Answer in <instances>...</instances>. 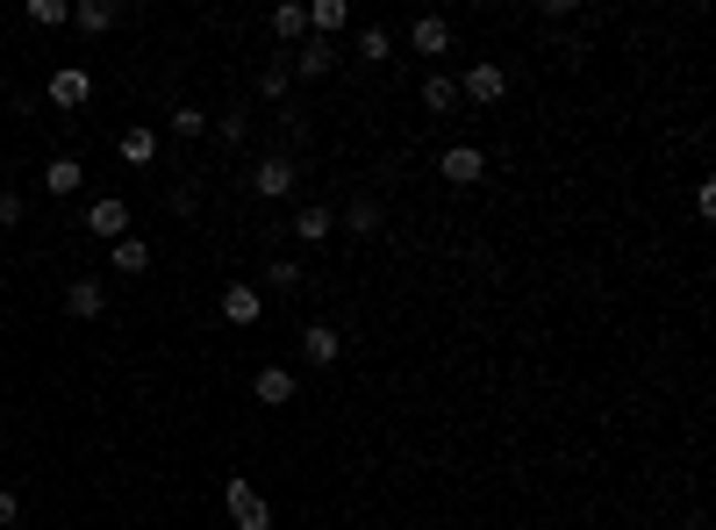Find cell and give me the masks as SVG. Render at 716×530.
Returning <instances> with one entry per match:
<instances>
[{"instance_id":"1","label":"cell","mask_w":716,"mask_h":530,"mask_svg":"<svg viewBox=\"0 0 716 530\" xmlns=\"http://www.w3.org/2000/svg\"><path fill=\"white\" fill-rule=\"evenodd\" d=\"M294 187H301V158H294V150H266L258 173H251V194H258V201H287Z\"/></svg>"},{"instance_id":"2","label":"cell","mask_w":716,"mask_h":530,"mask_svg":"<svg viewBox=\"0 0 716 530\" xmlns=\"http://www.w3.org/2000/svg\"><path fill=\"white\" fill-rule=\"evenodd\" d=\"M222 509H230L237 530H272V509H266V495H258L251 480H230V488H222Z\"/></svg>"},{"instance_id":"3","label":"cell","mask_w":716,"mask_h":530,"mask_svg":"<svg viewBox=\"0 0 716 530\" xmlns=\"http://www.w3.org/2000/svg\"><path fill=\"white\" fill-rule=\"evenodd\" d=\"M501 94H509V72H501V65H487V58H480V65H466L459 101H474V108H495Z\"/></svg>"},{"instance_id":"4","label":"cell","mask_w":716,"mask_h":530,"mask_svg":"<svg viewBox=\"0 0 716 530\" xmlns=\"http://www.w3.org/2000/svg\"><path fill=\"white\" fill-rule=\"evenodd\" d=\"M287 237H301V245H330V237H338V208L330 201H301L294 222H287Z\"/></svg>"},{"instance_id":"5","label":"cell","mask_w":716,"mask_h":530,"mask_svg":"<svg viewBox=\"0 0 716 530\" xmlns=\"http://www.w3.org/2000/svg\"><path fill=\"white\" fill-rule=\"evenodd\" d=\"M330 65H338V43H330V37H301L294 58H287V72H294V80H323Z\"/></svg>"},{"instance_id":"6","label":"cell","mask_w":716,"mask_h":530,"mask_svg":"<svg viewBox=\"0 0 716 530\" xmlns=\"http://www.w3.org/2000/svg\"><path fill=\"white\" fill-rule=\"evenodd\" d=\"M86 230L94 237H129V201H122V194H101V201H86Z\"/></svg>"},{"instance_id":"7","label":"cell","mask_w":716,"mask_h":530,"mask_svg":"<svg viewBox=\"0 0 716 530\" xmlns=\"http://www.w3.org/2000/svg\"><path fill=\"white\" fill-rule=\"evenodd\" d=\"M216 309H222V323H258V309H266V294H258V287H243V280H230V287H222V294H216Z\"/></svg>"},{"instance_id":"8","label":"cell","mask_w":716,"mask_h":530,"mask_svg":"<svg viewBox=\"0 0 716 530\" xmlns=\"http://www.w3.org/2000/svg\"><path fill=\"white\" fill-rule=\"evenodd\" d=\"M338 358H344V337L330 323H309V330H301V366H338Z\"/></svg>"},{"instance_id":"9","label":"cell","mask_w":716,"mask_h":530,"mask_svg":"<svg viewBox=\"0 0 716 530\" xmlns=\"http://www.w3.org/2000/svg\"><path fill=\"white\" fill-rule=\"evenodd\" d=\"M43 94H51V108H86V94H94V80H86L80 65H58Z\"/></svg>"},{"instance_id":"10","label":"cell","mask_w":716,"mask_h":530,"mask_svg":"<svg viewBox=\"0 0 716 530\" xmlns=\"http://www.w3.org/2000/svg\"><path fill=\"white\" fill-rule=\"evenodd\" d=\"M437 173L452 179V187H474V179L487 173V158H480V144H452L445 158H437Z\"/></svg>"},{"instance_id":"11","label":"cell","mask_w":716,"mask_h":530,"mask_svg":"<svg viewBox=\"0 0 716 530\" xmlns=\"http://www.w3.org/2000/svg\"><path fill=\"white\" fill-rule=\"evenodd\" d=\"M101 309H108V287H101L94 272H86V280H72V287H65V315H80V323H94Z\"/></svg>"},{"instance_id":"12","label":"cell","mask_w":716,"mask_h":530,"mask_svg":"<svg viewBox=\"0 0 716 530\" xmlns=\"http://www.w3.org/2000/svg\"><path fill=\"white\" fill-rule=\"evenodd\" d=\"M251 395L266 402V408H287V402H294V366H258Z\"/></svg>"},{"instance_id":"13","label":"cell","mask_w":716,"mask_h":530,"mask_svg":"<svg viewBox=\"0 0 716 530\" xmlns=\"http://www.w3.org/2000/svg\"><path fill=\"white\" fill-rule=\"evenodd\" d=\"M380 222H387V208H380L373 194H359V201H344L338 230H352V237H380Z\"/></svg>"},{"instance_id":"14","label":"cell","mask_w":716,"mask_h":530,"mask_svg":"<svg viewBox=\"0 0 716 530\" xmlns=\"http://www.w3.org/2000/svg\"><path fill=\"white\" fill-rule=\"evenodd\" d=\"M408 43H416L423 58H445V51H452V22H445V14H416V29H408Z\"/></svg>"},{"instance_id":"15","label":"cell","mask_w":716,"mask_h":530,"mask_svg":"<svg viewBox=\"0 0 716 530\" xmlns=\"http://www.w3.org/2000/svg\"><path fill=\"white\" fill-rule=\"evenodd\" d=\"M338 29H352V0H315V8H309V37L338 43Z\"/></svg>"},{"instance_id":"16","label":"cell","mask_w":716,"mask_h":530,"mask_svg":"<svg viewBox=\"0 0 716 530\" xmlns=\"http://www.w3.org/2000/svg\"><path fill=\"white\" fill-rule=\"evenodd\" d=\"M115 22H122L115 0H80V8H72V29H86V37H101V29H115Z\"/></svg>"},{"instance_id":"17","label":"cell","mask_w":716,"mask_h":530,"mask_svg":"<svg viewBox=\"0 0 716 530\" xmlns=\"http://www.w3.org/2000/svg\"><path fill=\"white\" fill-rule=\"evenodd\" d=\"M86 187V165L80 158H51L43 165V194H80Z\"/></svg>"},{"instance_id":"18","label":"cell","mask_w":716,"mask_h":530,"mask_svg":"<svg viewBox=\"0 0 716 530\" xmlns=\"http://www.w3.org/2000/svg\"><path fill=\"white\" fill-rule=\"evenodd\" d=\"M423 108L452 115V108H459V80H452V72H430V80H423Z\"/></svg>"},{"instance_id":"19","label":"cell","mask_w":716,"mask_h":530,"mask_svg":"<svg viewBox=\"0 0 716 530\" xmlns=\"http://www.w3.org/2000/svg\"><path fill=\"white\" fill-rule=\"evenodd\" d=\"M115 150H122L129 165H151V158H158V129H144V123L122 129V136H115Z\"/></svg>"},{"instance_id":"20","label":"cell","mask_w":716,"mask_h":530,"mask_svg":"<svg viewBox=\"0 0 716 530\" xmlns=\"http://www.w3.org/2000/svg\"><path fill=\"white\" fill-rule=\"evenodd\" d=\"M258 94H266L272 108H287V94H294V72H287V58H272V65L258 72Z\"/></svg>"},{"instance_id":"21","label":"cell","mask_w":716,"mask_h":530,"mask_svg":"<svg viewBox=\"0 0 716 530\" xmlns=\"http://www.w3.org/2000/svg\"><path fill=\"white\" fill-rule=\"evenodd\" d=\"M108 266L115 272H144L151 266V245H144V237H115V245H108Z\"/></svg>"},{"instance_id":"22","label":"cell","mask_w":716,"mask_h":530,"mask_svg":"<svg viewBox=\"0 0 716 530\" xmlns=\"http://www.w3.org/2000/svg\"><path fill=\"white\" fill-rule=\"evenodd\" d=\"M165 123H173V136H179V144H194V136H208V108H194V101H179V108L165 115Z\"/></svg>"},{"instance_id":"23","label":"cell","mask_w":716,"mask_h":530,"mask_svg":"<svg viewBox=\"0 0 716 530\" xmlns=\"http://www.w3.org/2000/svg\"><path fill=\"white\" fill-rule=\"evenodd\" d=\"M272 37H280V43H301V37H309V8H294V0H287V8H272Z\"/></svg>"},{"instance_id":"24","label":"cell","mask_w":716,"mask_h":530,"mask_svg":"<svg viewBox=\"0 0 716 530\" xmlns=\"http://www.w3.org/2000/svg\"><path fill=\"white\" fill-rule=\"evenodd\" d=\"M359 58H373V65H387V58H394V37H387V29H380V22H365V29H359Z\"/></svg>"},{"instance_id":"25","label":"cell","mask_w":716,"mask_h":530,"mask_svg":"<svg viewBox=\"0 0 716 530\" xmlns=\"http://www.w3.org/2000/svg\"><path fill=\"white\" fill-rule=\"evenodd\" d=\"M29 29H58V22H72V8H65V0H29Z\"/></svg>"},{"instance_id":"26","label":"cell","mask_w":716,"mask_h":530,"mask_svg":"<svg viewBox=\"0 0 716 530\" xmlns=\"http://www.w3.org/2000/svg\"><path fill=\"white\" fill-rule=\"evenodd\" d=\"M301 280H309V272H301V259H272V266H266V287H280V294H294Z\"/></svg>"},{"instance_id":"27","label":"cell","mask_w":716,"mask_h":530,"mask_svg":"<svg viewBox=\"0 0 716 530\" xmlns=\"http://www.w3.org/2000/svg\"><path fill=\"white\" fill-rule=\"evenodd\" d=\"M243 136H251V115H243V108H222V144H243Z\"/></svg>"},{"instance_id":"28","label":"cell","mask_w":716,"mask_h":530,"mask_svg":"<svg viewBox=\"0 0 716 530\" xmlns=\"http://www.w3.org/2000/svg\"><path fill=\"white\" fill-rule=\"evenodd\" d=\"M8 222H22V194L0 187V230H8Z\"/></svg>"},{"instance_id":"29","label":"cell","mask_w":716,"mask_h":530,"mask_svg":"<svg viewBox=\"0 0 716 530\" xmlns=\"http://www.w3.org/2000/svg\"><path fill=\"white\" fill-rule=\"evenodd\" d=\"M8 523H22V502H14V495L0 488V530H8Z\"/></svg>"},{"instance_id":"30","label":"cell","mask_w":716,"mask_h":530,"mask_svg":"<svg viewBox=\"0 0 716 530\" xmlns=\"http://www.w3.org/2000/svg\"><path fill=\"white\" fill-rule=\"evenodd\" d=\"M688 530H709V523H688Z\"/></svg>"},{"instance_id":"31","label":"cell","mask_w":716,"mask_h":530,"mask_svg":"<svg viewBox=\"0 0 716 530\" xmlns=\"http://www.w3.org/2000/svg\"><path fill=\"white\" fill-rule=\"evenodd\" d=\"M0 466H8V459H0Z\"/></svg>"},{"instance_id":"32","label":"cell","mask_w":716,"mask_h":530,"mask_svg":"<svg viewBox=\"0 0 716 530\" xmlns=\"http://www.w3.org/2000/svg\"><path fill=\"white\" fill-rule=\"evenodd\" d=\"M272 530H280V523H272Z\"/></svg>"}]
</instances>
